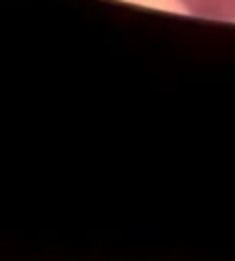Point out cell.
I'll return each instance as SVG.
<instances>
[{"instance_id":"1","label":"cell","mask_w":235,"mask_h":261,"mask_svg":"<svg viewBox=\"0 0 235 261\" xmlns=\"http://www.w3.org/2000/svg\"><path fill=\"white\" fill-rule=\"evenodd\" d=\"M192 16L221 22H235V0H178Z\"/></svg>"}]
</instances>
